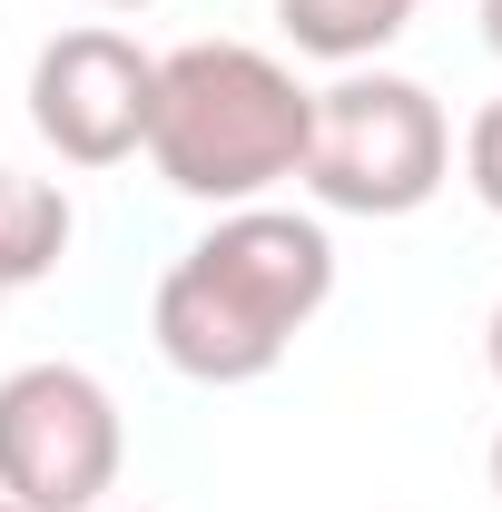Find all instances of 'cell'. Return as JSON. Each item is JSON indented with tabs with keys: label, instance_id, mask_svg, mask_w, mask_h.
Masks as SVG:
<instances>
[{
	"label": "cell",
	"instance_id": "6da1fadb",
	"mask_svg": "<svg viewBox=\"0 0 502 512\" xmlns=\"http://www.w3.org/2000/svg\"><path fill=\"white\" fill-rule=\"evenodd\" d=\"M325 296H335L325 217H296V207L256 197V207H217V227L158 276L148 335L188 384H256L325 316Z\"/></svg>",
	"mask_w": 502,
	"mask_h": 512
},
{
	"label": "cell",
	"instance_id": "7a4b0ae2",
	"mask_svg": "<svg viewBox=\"0 0 502 512\" xmlns=\"http://www.w3.org/2000/svg\"><path fill=\"white\" fill-rule=\"evenodd\" d=\"M315 138V89L276 50L247 40H188L158 60L148 99V168L197 207H256L306 168Z\"/></svg>",
	"mask_w": 502,
	"mask_h": 512
},
{
	"label": "cell",
	"instance_id": "3957f363",
	"mask_svg": "<svg viewBox=\"0 0 502 512\" xmlns=\"http://www.w3.org/2000/svg\"><path fill=\"white\" fill-rule=\"evenodd\" d=\"M306 197L335 217H414L453 178V128L443 99L404 69H345L315 89V138H306Z\"/></svg>",
	"mask_w": 502,
	"mask_h": 512
},
{
	"label": "cell",
	"instance_id": "277c9868",
	"mask_svg": "<svg viewBox=\"0 0 502 512\" xmlns=\"http://www.w3.org/2000/svg\"><path fill=\"white\" fill-rule=\"evenodd\" d=\"M128 424L89 365H20L0 375V493L20 512H99L119 493Z\"/></svg>",
	"mask_w": 502,
	"mask_h": 512
},
{
	"label": "cell",
	"instance_id": "5b68a950",
	"mask_svg": "<svg viewBox=\"0 0 502 512\" xmlns=\"http://www.w3.org/2000/svg\"><path fill=\"white\" fill-rule=\"evenodd\" d=\"M148 99H158V60L128 30H109V20L40 40V60H30V128L60 148L69 168L138 158L148 148Z\"/></svg>",
	"mask_w": 502,
	"mask_h": 512
},
{
	"label": "cell",
	"instance_id": "8992f818",
	"mask_svg": "<svg viewBox=\"0 0 502 512\" xmlns=\"http://www.w3.org/2000/svg\"><path fill=\"white\" fill-rule=\"evenodd\" d=\"M424 0H276V30L306 50V60H335V69H365L375 50H394L414 30Z\"/></svg>",
	"mask_w": 502,
	"mask_h": 512
},
{
	"label": "cell",
	"instance_id": "52a82bcc",
	"mask_svg": "<svg viewBox=\"0 0 502 512\" xmlns=\"http://www.w3.org/2000/svg\"><path fill=\"white\" fill-rule=\"evenodd\" d=\"M69 197L50 178H30V168H0V296H20V286H40V276H60L69 256Z\"/></svg>",
	"mask_w": 502,
	"mask_h": 512
},
{
	"label": "cell",
	"instance_id": "ba28073f",
	"mask_svg": "<svg viewBox=\"0 0 502 512\" xmlns=\"http://www.w3.org/2000/svg\"><path fill=\"white\" fill-rule=\"evenodd\" d=\"M463 188L502 217V99H483V109H473V128H463Z\"/></svg>",
	"mask_w": 502,
	"mask_h": 512
},
{
	"label": "cell",
	"instance_id": "9c48e42d",
	"mask_svg": "<svg viewBox=\"0 0 502 512\" xmlns=\"http://www.w3.org/2000/svg\"><path fill=\"white\" fill-rule=\"evenodd\" d=\"M473 20H483V50L502 60V0H473Z\"/></svg>",
	"mask_w": 502,
	"mask_h": 512
},
{
	"label": "cell",
	"instance_id": "30bf717a",
	"mask_svg": "<svg viewBox=\"0 0 502 512\" xmlns=\"http://www.w3.org/2000/svg\"><path fill=\"white\" fill-rule=\"evenodd\" d=\"M483 365H493V384H502V306H493V325H483Z\"/></svg>",
	"mask_w": 502,
	"mask_h": 512
},
{
	"label": "cell",
	"instance_id": "8fae6325",
	"mask_svg": "<svg viewBox=\"0 0 502 512\" xmlns=\"http://www.w3.org/2000/svg\"><path fill=\"white\" fill-rule=\"evenodd\" d=\"M89 10H148V0H89Z\"/></svg>",
	"mask_w": 502,
	"mask_h": 512
},
{
	"label": "cell",
	"instance_id": "7c38bea8",
	"mask_svg": "<svg viewBox=\"0 0 502 512\" xmlns=\"http://www.w3.org/2000/svg\"><path fill=\"white\" fill-rule=\"evenodd\" d=\"M99 512H158V503H99Z\"/></svg>",
	"mask_w": 502,
	"mask_h": 512
},
{
	"label": "cell",
	"instance_id": "4fadbf2b",
	"mask_svg": "<svg viewBox=\"0 0 502 512\" xmlns=\"http://www.w3.org/2000/svg\"><path fill=\"white\" fill-rule=\"evenodd\" d=\"M493 493H502V434H493Z\"/></svg>",
	"mask_w": 502,
	"mask_h": 512
},
{
	"label": "cell",
	"instance_id": "5bb4252c",
	"mask_svg": "<svg viewBox=\"0 0 502 512\" xmlns=\"http://www.w3.org/2000/svg\"><path fill=\"white\" fill-rule=\"evenodd\" d=\"M0 512H20V503H10V493H0Z\"/></svg>",
	"mask_w": 502,
	"mask_h": 512
}]
</instances>
